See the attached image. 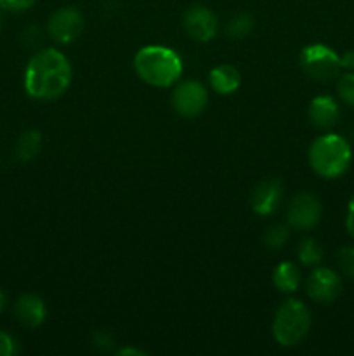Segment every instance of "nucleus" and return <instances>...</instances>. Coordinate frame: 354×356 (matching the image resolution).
<instances>
[{
    "mask_svg": "<svg viewBox=\"0 0 354 356\" xmlns=\"http://www.w3.org/2000/svg\"><path fill=\"white\" fill-rule=\"evenodd\" d=\"M337 263L344 277L354 280V247H342L337 256Z\"/></svg>",
    "mask_w": 354,
    "mask_h": 356,
    "instance_id": "nucleus-21",
    "label": "nucleus"
},
{
    "mask_svg": "<svg viewBox=\"0 0 354 356\" xmlns=\"http://www.w3.org/2000/svg\"><path fill=\"white\" fill-rule=\"evenodd\" d=\"M297 257L304 266H316L323 259V249L316 240L304 238L297 247Z\"/></svg>",
    "mask_w": 354,
    "mask_h": 356,
    "instance_id": "nucleus-17",
    "label": "nucleus"
},
{
    "mask_svg": "<svg viewBox=\"0 0 354 356\" xmlns=\"http://www.w3.org/2000/svg\"><path fill=\"white\" fill-rule=\"evenodd\" d=\"M346 228L351 236H354V195L347 205V216H346Z\"/></svg>",
    "mask_w": 354,
    "mask_h": 356,
    "instance_id": "nucleus-25",
    "label": "nucleus"
},
{
    "mask_svg": "<svg viewBox=\"0 0 354 356\" xmlns=\"http://www.w3.org/2000/svg\"><path fill=\"white\" fill-rule=\"evenodd\" d=\"M47 30L58 44H71L83 30L82 13L75 7H61L49 17Z\"/></svg>",
    "mask_w": 354,
    "mask_h": 356,
    "instance_id": "nucleus-7",
    "label": "nucleus"
},
{
    "mask_svg": "<svg viewBox=\"0 0 354 356\" xmlns=\"http://www.w3.org/2000/svg\"><path fill=\"white\" fill-rule=\"evenodd\" d=\"M207 89L198 80H186V82L177 83L172 92L174 110L183 117H198L207 106Z\"/></svg>",
    "mask_w": 354,
    "mask_h": 356,
    "instance_id": "nucleus-6",
    "label": "nucleus"
},
{
    "mask_svg": "<svg viewBox=\"0 0 354 356\" xmlns=\"http://www.w3.org/2000/svg\"><path fill=\"white\" fill-rule=\"evenodd\" d=\"M2 26H3V17L2 14H0V30H2Z\"/></svg>",
    "mask_w": 354,
    "mask_h": 356,
    "instance_id": "nucleus-29",
    "label": "nucleus"
},
{
    "mask_svg": "<svg viewBox=\"0 0 354 356\" xmlns=\"http://www.w3.org/2000/svg\"><path fill=\"white\" fill-rule=\"evenodd\" d=\"M311 312L298 299H288L278 308L273 322V336L285 348L297 346L311 329Z\"/></svg>",
    "mask_w": 354,
    "mask_h": 356,
    "instance_id": "nucleus-4",
    "label": "nucleus"
},
{
    "mask_svg": "<svg viewBox=\"0 0 354 356\" xmlns=\"http://www.w3.org/2000/svg\"><path fill=\"white\" fill-rule=\"evenodd\" d=\"M42 136L38 131H26L16 143V155L21 162H31L40 153Z\"/></svg>",
    "mask_w": 354,
    "mask_h": 356,
    "instance_id": "nucleus-16",
    "label": "nucleus"
},
{
    "mask_svg": "<svg viewBox=\"0 0 354 356\" xmlns=\"http://www.w3.org/2000/svg\"><path fill=\"white\" fill-rule=\"evenodd\" d=\"M307 159L309 165L318 176L325 177V179H335L349 169L351 160H353V149H351L347 139L328 132L312 141Z\"/></svg>",
    "mask_w": 354,
    "mask_h": 356,
    "instance_id": "nucleus-3",
    "label": "nucleus"
},
{
    "mask_svg": "<svg viewBox=\"0 0 354 356\" xmlns=\"http://www.w3.org/2000/svg\"><path fill=\"white\" fill-rule=\"evenodd\" d=\"M17 351H19V344H17L16 337L0 330V356H14Z\"/></svg>",
    "mask_w": 354,
    "mask_h": 356,
    "instance_id": "nucleus-22",
    "label": "nucleus"
},
{
    "mask_svg": "<svg viewBox=\"0 0 354 356\" xmlns=\"http://www.w3.org/2000/svg\"><path fill=\"white\" fill-rule=\"evenodd\" d=\"M290 238V233H288V228L283 225H274L269 226L264 233V243H266L269 249L278 250L285 245Z\"/></svg>",
    "mask_w": 354,
    "mask_h": 356,
    "instance_id": "nucleus-19",
    "label": "nucleus"
},
{
    "mask_svg": "<svg viewBox=\"0 0 354 356\" xmlns=\"http://www.w3.org/2000/svg\"><path fill=\"white\" fill-rule=\"evenodd\" d=\"M253 17L246 13H238L226 24V33L229 38H243L252 31Z\"/></svg>",
    "mask_w": 354,
    "mask_h": 356,
    "instance_id": "nucleus-18",
    "label": "nucleus"
},
{
    "mask_svg": "<svg viewBox=\"0 0 354 356\" xmlns=\"http://www.w3.org/2000/svg\"><path fill=\"white\" fill-rule=\"evenodd\" d=\"M71 76L73 70L69 59L58 49H44L28 61L24 89L33 99H58L68 90Z\"/></svg>",
    "mask_w": 354,
    "mask_h": 356,
    "instance_id": "nucleus-1",
    "label": "nucleus"
},
{
    "mask_svg": "<svg viewBox=\"0 0 354 356\" xmlns=\"http://www.w3.org/2000/svg\"><path fill=\"white\" fill-rule=\"evenodd\" d=\"M283 200V186L278 179H264L253 188L252 209L259 216H269L280 207Z\"/></svg>",
    "mask_w": 354,
    "mask_h": 356,
    "instance_id": "nucleus-11",
    "label": "nucleus"
},
{
    "mask_svg": "<svg viewBox=\"0 0 354 356\" xmlns=\"http://www.w3.org/2000/svg\"><path fill=\"white\" fill-rule=\"evenodd\" d=\"M183 24L186 33L196 42H208L215 37L219 28L217 16L205 6H193L184 13Z\"/></svg>",
    "mask_w": 354,
    "mask_h": 356,
    "instance_id": "nucleus-10",
    "label": "nucleus"
},
{
    "mask_svg": "<svg viewBox=\"0 0 354 356\" xmlns=\"http://www.w3.org/2000/svg\"><path fill=\"white\" fill-rule=\"evenodd\" d=\"M92 343L97 350L101 351H110L113 348L115 339H113V334L108 332V330H97L92 337Z\"/></svg>",
    "mask_w": 354,
    "mask_h": 356,
    "instance_id": "nucleus-23",
    "label": "nucleus"
},
{
    "mask_svg": "<svg viewBox=\"0 0 354 356\" xmlns=\"http://www.w3.org/2000/svg\"><path fill=\"white\" fill-rule=\"evenodd\" d=\"M301 280V270L294 263H281L273 271L274 287L281 292H287V294L297 291Z\"/></svg>",
    "mask_w": 354,
    "mask_h": 356,
    "instance_id": "nucleus-15",
    "label": "nucleus"
},
{
    "mask_svg": "<svg viewBox=\"0 0 354 356\" xmlns=\"http://www.w3.org/2000/svg\"><path fill=\"white\" fill-rule=\"evenodd\" d=\"M208 82L215 92L228 96V94L236 92L242 86V75L238 70L231 65H219L208 75Z\"/></svg>",
    "mask_w": 354,
    "mask_h": 356,
    "instance_id": "nucleus-14",
    "label": "nucleus"
},
{
    "mask_svg": "<svg viewBox=\"0 0 354 356\" xmlns=\"http://www.w3.org/2000/svg\"><path fill=\"white\" fill-rule=\"evenodd\" d=\"M340 115L339 103L332 96H318L309 104V120L314 127L332 129L337 124Z\"/></svg>",
    "mask_w": 354,
    "mask_h": 356,
    "instance_id": "nucleus-13",
    "label": "nucleus"
},
{
    "mask_svg": "<svg viewBox=\"0 0 354 356\" xmlns=\"http://www.w3.org/2000/svg\"><path fill=\"white\" fill-rule=\"evenodd\" d=\"M118 355L120 356H144L146 353L144 351L137 350V348H121V350L118 351Z\"/></svg>",
    "mask_w": 354,
    "mask_h": 356,
    "instance_id": "nucleus-27",
    "label": "nucleus"
},
{
    "mask_svg": "<svg viewBox=\"0 0 354 356\" xmlns=\"http://www.w3.org/2000/svg\"><path fill=\"white\" fill-rule=\"evenodd\" d=\"M35 0H0V9L12 10V13H21V10L30 9Z\"/></svg>",
    "mask_w": 354,
    "mask_h": 356,
    "instance_id": "nucleus-24",
    "label": "nucleus"
},
{
    "mask_svg": "<svg viewBox=\"0 0 354 356\" xmlns=\"http://www.w3.org/2000/svg\"><path fill=\"white\" fill-rule=\"evenodd\" d=\"M3 308H6V296H3V292L0 291V313L3 312Z\"/></svg>",
    "mask_w": 354,
    "mask_h": 356,
    "instance_id": "nucleus-28",
    "label": "nucleus"
},
{
    "mask_svg": "<svg viewBox=\"0 0 354 356\" xmlns=\"http://www.w3.org/2000/svg\"><path fill=\"white\" fill-rule=\"evenodd\" d=\"M307 296L319 305H330L342 292V278L330 268H316L305 284Z\"/></svg>",
    "mask_w": 354,
    "mask_h": 356,
    "instance_id": "nucleus-8",
    "label": "nucleus"
},
{
    "mask_svg": "<svg viewBox=\"0 0 354 356\" xmlns=\"http://www.w3.org/2000/svg\"><path fill=\"white\" fill-rule=\"evenodd\" d=\"M14 313L16 318L28 329H37L45 322L47 316V308L45 302L35 294H24L14 305Z\"/></svg>",
    "mask_w": 354,
    "mask_h": 356,
    "instance_id": "nucleus-12",
    "label": "nucleus"
},
{
    "mask_svg": "<svg viewBox=\"0 0 354 356\" xmlns=\"http://www.w3.org/2000/svg\"><path fill=\"white\" fill-rule=\"evenodd\" d=\"M302 72L312 80L328 82L340 73V56L325 44L305 45L298 56Z\"/></svg>",
    "mask_w": 354,
    "mask_h": 356,
    "instance_id": "nucleus-5",
    "label": "nucleus"
},
{
    "mask_svg": "<svg viewBox=\"0 0 354 356\" xmlns=\"http://www.w3.org/2000/svg\"><path fill=\"white\" fill-rule=\"evenodd\" d=\"M321 219V204L312 193H298L292 198L287 211L288 225L297 229H311Z\"/></svg>",
    "mask_w": 354,
    "mask_h": 356,
    "instance_id": "nucleus-9",
    "label": "nucleus"
},
{
    "mask_svg": "<svg viewBox=\"0 0 354 356\" xmlns=\"http://www.w3.org/2000/svg\"><path fill=\"white\" fill-rule=\"evenodd\" d=\"M337 94L339 99L347 106L354 108V72H347L339 76L337 82Z\"/></svg>",
    "mask_w": 354,
    "mask_h": 356,
    "instance_id": "nucleus-20",
    "label": "nucleus"
},
{
    "mask_svg": "<svg viewBox=\"0 0 354 356\" xmlns=\"http://www.w3.org/2000/svg\"><path fill=\"white\" fill-rule=\"evenodd\" d=\"M340 66L347 72H354V51H347L340 56Z\"/></svg>",
    "mask_w": 354,
    "mask_h": 356,
    "instance_id": "nucleus-26",
    "label": "nucleus"
},
{
    "mask_svg": "<svg viewBox=\"0 0 354 356\" xmlns=\"http://www.w3.org/2000/svg\"><path fill=\"white\" fill-rule=\"evenodd\" d=\"M134 70L142 82L153 87H170L183 75V59L165 45H146L134 58Z\"/></svg>",
    "mask_w": 354,
    "mask_h": 356,
    "instance_id": "nucleus-2",
    "label": "nucleus"
}]
</instances>
